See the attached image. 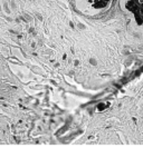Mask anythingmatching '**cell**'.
Masks as SVG:
<instances>
[{"label": "cell", "mask_w": 143, "mask_h": 148, "mask_svg": "<svg viewBox=\"0 0 143 148\" xmlns=\"http://www.w3.org/2000/svg\"><path fill=\"white\" fill-rule=\"evenodd\" d=\"M125 7L128 11H131L134 17L135 21L139 26L143 25V0H128Z\"/></svg>", "instance_id": "cell-1"}, {"label": "cell", "mask_w": 143, "mask_h": 148, "mask_svg": "<svg viewBox=\"0 0 143 148\" xmlns=\"http://www.w3.org/2000/svg\"><path fill=\"white\" fill-rule=\"evenodd\" d=\"M112 0H90V6L95 9H103L108 6Z\"/></svg>", "instance_id": "cell-2"}]
</instances>
